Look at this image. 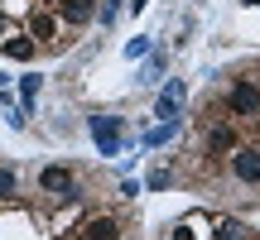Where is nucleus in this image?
<instances>
[{
    "label": "nucleus",
    "mask_w": 260,
    "mask_h": 240,
    "mask_svg": "<svg viewBox=\"0 0 260 240\" xmlns=\"http://www.w3.org/2000/svg\"><path fill=\"white\" fill-rule=\"evenodd\" d=\"M92 135L102 144V154H121V120L116 115H92Z\"/></svg>",
    "instance_id": "nucleus-3"
},
{
    "label": "nucleus",
    "mask_w": 260,
    "mask_h": 240,
    "mask_svg": "<svg viewBox=\"0 0 260 240\" xmlns=\"http://www.w3.org/2000/svg\"><path fill=\"white\" fill-rule=\"evenodd\" d=\"M232 173H236V183H260V149L255 144H236L232 149Z\"/></svg>",
    "instance_id": "nucleus-2"
},
{
    "label": "nucleus",
    "mask_w": 260,
    "mask_h": 240,
    "mask_svg": "<svg viewBox=\"0 0 260 240\" xmlns=\"http://www.w3.org/2000/svg\"><path fill=\"white\" fill-rule=\"evenodd\" d=\"M58 19H63V24H73V29H82V24H92V19H96V5H92V0H63Z\"/></svg>",
    "instance_id": "nucleus-5"
},
{
    "label": "nucleus",
    "mask_w": 260,
    "mask_h": 240,
    "mask_svg": "<svg viewBox=\"0 0 260 240\" xmlns=\"http://www.w3.org/2000/svg\"><path fill=\"white\" fill-rule=\"evenodd\" d=\"M251 5H260V0H251Z\"/></svg>",
    "instance_id": "nucleus-15"
},
{
    "label": "nucleus",
    "mask_w": 260,
    "mask_h": 240,
    "mask_svg": "<svg viewBox=\"0 0 260 240\" xmlns=\"http://www.w3.org/2000/svg\"><path fill=\"white\" fill-rule=\"evenodd\" d=\"M39 187H44L48 197H68L73 192V168L68 164H48L44 173H39Z\"/></svg>",
    "instance_id": "nucleus-4"
},
{
    "label": "nucleus",
    "mask_w": 260,
    "mask_h": 240,
    "mask_svg": "<svg viewBox=\"0 0 260 240\" xmlns=\"http://www.w3.org/2000/svg\"><path fill=\"white\" fill-rule=\"evenodd\" d=\"M87 240H121V226H116L111 216H96V221L87 226Z\"/></svg>",
    "instance_id": "nucleus-9"
},
{
    "label": "nucleus",
    "mask_w": 260,
    "mask_h": 240,
    "mask_svg": "<svg viewBox=\"0 0 260 240\" xmlns=\"http://www.w3.org/2000/svg\"><path fill=\"white\" fill-rule=\"evenodd\" d=\"M0 53L15 58V63H29V58H34V38H24V34H5V38H0Z\"/></svg>",
    "instance_id": "nucleus-6"
},
{
    "label": "nucleus",
    "mask_w": 260,
    "mask_h": 240,
    "mask_svg": "<svg viewBox=\"0 0 260 240\" xmlns=\"http://www.w3.org/2000/svg\"><path fill=\"white\" fill-rule=\"evenodd\" d=\"M39 82H44V77H34V72H29L24 82H19V96H24V101H34V92H39Z\"/></svg>",
    "instance_id": "nucleus-12"
},
{
    "label": "nucleus",
    "mask_w": 260,
    "mask_h": 240,
    "mask_svg": "<svg viewBox=\"0 0 260 240\" xmlns=\"http://www.w3.org/2000/svg\"><path fill=\"white\" fill-rule=\"evenodd\" d=\"M212 240H241V226H236V221H217Z\"/></svg>",
    "instance_id": "nucleus-11"
},
{
    "label": "nucleus",
    "mask_w": 260,
    "mask_h": 240,
    "mask_svg": "<svg viewBox=\"0 0 260 240\" xmlns=\"http://www.w3.org/2000/svg\"><path fill=\"white\" fill-rule=\"evenodd\" d=\"M15 192V168H0V197Z\"/></svg>",
    "instance_id": "nucleus-13"
},
{
    "label": "nucleus",
    "mask_w": 260,
    "mask_h": 240,
    "mask_svg": "<svg viewBox=\"0 0 260 240\" xmlns=\"http://www.w3.org/2000/svg\"><path fill=\"white\" fill-rule=\"evenodd\" d=\"M169 240H193V231H188V226H174V235Z\"/></svg>",
    "instance_id": "nucleus-14"
},
{
    "label": "nucleus",
    "mask_w": 260,
    "mask_h": 240,
    "mask_svg": "<svg viewBox=\"0 0 260 240\" xmlns=\"http://www.w3.org/2000/svg\"><path fill=\"white\" fill-rule=\"evenodd\" d=\"M226 111H232V115H241V120L260 115V87H255V82H246V77H241V82H236L232 92H226Z\"/></svg>",
    "instance_id": "nucleus-1"
},
{
    "label": "nucleus",
    "mask_w": 260,
    "mask_h": 240,
    "mask_svg": "<svg viewBox=\"0 0 260 240\" xmlns=\"http://www.w3.org/2000/svg\"><path fill=\"white\" fill-rule=\"evenodd\" d=\"M236 149V135L226 125H217V130H207V154H232Z\"/></svg>",
    "instance_id": "nucleus-8"
},
{
    "label": "nucleus",
    "mask_w": 260,
    "mask_h": 240,
    "mask_svg": "<svg viewBox=\"0 0 260 240\" xmlns=\"http://www.w3.org/2000/svg\"><path fill=\"white\" fill-rule=\"evenodd\" d=\"M178 101H183V82H178V77H174V82L164 87V96H159L154 115H159V120H174V115H178Z\"/></svg>",
    "instance_id": "nucleus-7"
},
{
    "label": "nucleus",
    "mask_w": 260,
    "mask_h": 240,
    "mask_svg": "<svg viewBox=\"0 0 260 240\" xmlns=\"http://www.w3.org/2000/svg\"><path fill=\"white\" fill-rule=\"evenodd\" d=\"M58 24H63L58 15H34V34H39V38H53V34H58Z\"/></svg>",
    "instance_id": "nucleus-10"
}]
</instances>
